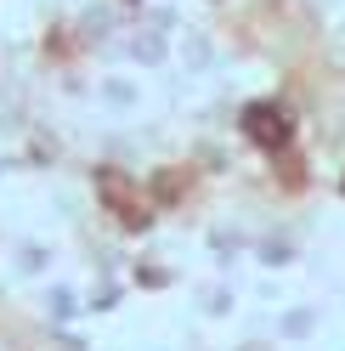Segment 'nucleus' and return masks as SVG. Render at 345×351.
Returning <instances> with one entry per match:
<instances>
[{
    "instance_id": "nucleus-2",
    "label": "nucleus",
    "mask_w": 345,
    "mask_h": 351,
    "mask_svg": "<svg viewBox=\"0 0 345 351\" xmlns=\"http://www.w3.org/2000/svg\"><path fill=\"white\" fill-rule=\"evenodd\" d=\"M244 130H249L261 147H283V142H289V119L277 114L272 102H249V108H244Z\"/></svg>"
},
{
    "instance_id": "nucleus-1",
    "label": "nucleus",
    "mask_w": 345,
    "mask_h": 351,
    "mask_svg": "<svg viewBox=\"0 0 345 351\" xmlns=\"http://www.w3.org/2000/svg\"><path fill=\"white\" fill-rule=\"evenodd\" d=\"M97 193H102V204L119 210L125 227H147V210L136 204V193H131V182H125L119 170H97Z\"/></svg>"
}]
</instances>
